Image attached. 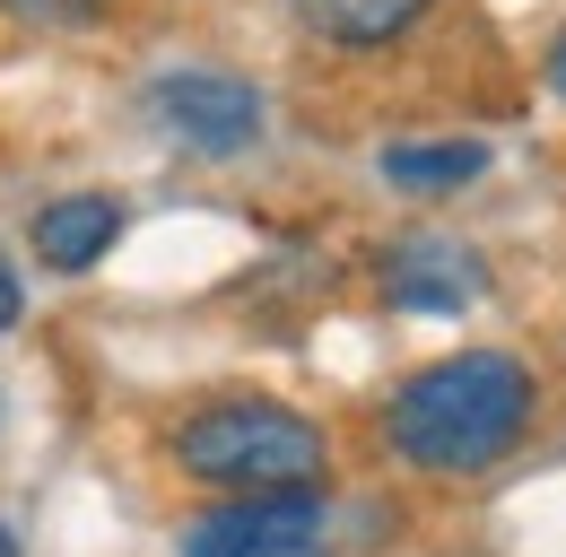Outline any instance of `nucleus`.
<instances>
[{
	"label": "nucleus",
	"instance_id": "nucleus-9",
	"mask_svg": "<svg viewBox=\"0 0 566 557\" xmlns=\"http://www.w3.org/2000/svg\"><path fill=\"white\" fill-rule=\"evenodd\" d=\"M0 9L27 27H96L105 18V0H0Z\"/></svg>",
	"mask_w": 566,
	"mask_h": 557
},
{
	"label": "nucleus",
	"instance_id": "nucleus-2",
	"mask_svg": "<svg viewBox=\"0 0 566 557\" xmlns=\"http://www.w3.org/2000/svg\"><path fill=\"white\" fill-rule=\"evenodd\" d=\"M175 462L210 487H296V480H323L332 444L305 410L235 392V401H210L175 427Z\"/></svg>",
	"mask_w": 566,
	"mask_h": 557
},
{
	"label": "nucleus",
	"instance_id": "nucleus-10",
	"mask_svg": "<svg viewBox=\"0 0 566 557\" xmlns=\"http://www.w3.org/2000/svg\"><path fill=\"white\" fill-rule=\"evenodd\" d=\"M18 314H27V287H18V271H9V262H0V332H9V323H18Z\"/></svg>",
	"mask_w": 566,
	"mask_h": 557
},
{
	"label": "nucleus",
	"instance_id": "nucleus-8",
	"mask_svg": "<svg viewBox=\"0 0 566 557\" xmlns=\"http://www.w3.org/2000/svg\"><path fill=\"white\" fill-rule=\"evenodd\" d=\"M480 175H489V139H401V148H384L392 192H462Z\"/></svg>",
	"mask_w": 566,
	"mask_h": 557
},
{
	"label": "nucleus",
	"instance_id": "nucleus-4",
	"mask_svg": "<svg viewBox=\"0 0 566 557\" xmlns=\"http://www.w3.org/2000/svg\"><path fill=\"white\" fill-rule=\"evenodd\" d=\"M323 532V487H253V496H227L201 523H184V557H262L287 540H314Z\"/></svg>",
	"mask_w": 566,
	"mask_h": 557
},
{
	"label": "nucleus",
	"instance_id": "nucleus-11",
	"mask_svg": "<svg viewBox=\"0 0 566 557\" xmlns=\"http://www.w3.org/2000/svg\"><path fill=\"white\" fill-rule=\"evenodd\" d=\"M541 78H549V96L566 105V27H558V44H549V62H541Z\"/></svg>",
	"mask_w": 566,
	"mask_h": 557
},
{
	"label": "nucleus",
	"instance_id": "nucleus-7",
	"mask_svg": "<svg viewBox=\"0 0 566 557\" xmlns=\"http://www.w3.org/2000/svg\"><path fill=\"white\" fill-rule=\"evenodd\" d=\"M287 9H296L305 35H323L340 53H384V44H401L419 27L436 0H287Z\"/></svg>",
	"mask_w": 566,
	"mask_h": 557
},
{
	"label": "nucleus",
	"instance_id": "nucleus-12",
	"mask_svg": "<svg viewBox=\"0 0 566 557\" xmlns=\"http://www.w3.org/2000/svg\"><path fill=\"white\" fill-rule=\"evenodd\" d=\"M262 557H332V549H323V532H314V540H287V549H262Z\"/></svg>",
	"mask_w": 566,
	"mask_h": 557
},
{
	"label": "nucleus",
	"instance_id": "nucleus-1",
	"mask_svg": "<svg viewBox=\"0 0 566 557\" xmlns=\"http://www.w3.org/2000/svg\"><path fill=\"white\" fill-rule=\"evenodd\" d=\"M541 418V383L523 357L505 348H471V357H444L410 375L392 401H384V444L410 462V471H436V480H471L505 462Z\"/></svg>",
	"mask_w": 566,
	"mask_h": 557
},
{
	"label": "nucleus",
	"instance_id": "nucleus-5",
	"mask_svg": "<svg viewBox=\"0 0 566 557\" xmlns=\"http://www.w3.org/2000/svg\"><path fill=\"white\" fill-rule=\"evenodd\" d=\"M384 296L401 314H462V305L489 296V262L462 235H401L384 253Z\"/></svg>",
	"mask_w": 566,
	"mask_h": 557
},
{
	"label": "nucleus",
	"instance_id": "nucleus-13",
	"mask_svg": "<svg viewBox=\"0 0 566 557\" xmlns=\"http://www.w3.org/2000/svg\"><path fill=\"white\" fill-rule=\"evenodd\" d=\"M0 557H18V540H9V532H0Z\"/></svg>",
	"mask_w": 566,
	"mask_h": 557
},
{
	"label": "nucleus",
	"instance_id": "nucleus-3",
	"mask_svg": "<svg viewBox=\"0 0 566 557\" xmlns=\"http://www.w3.org/2000/svg\"><path fill=\"white\" fill-rule=\"evenodd\" d=\"M157 123L184 148H201V157H244L262 139V123H271V105L235 70H166L157 78Z\"/></svg>",
	"mask_w": 566,
	"mask_h": 557
},
{
	"label": "nucleus",
	"instance_id": "nucleus-6",
	"mask_svg": "<svg viewBox=\"0 0 566 557\" xmlns=\"http://www.w3.org/2000/svg\"><path fill=\"white\" fill-rule=\"evenodd\" d=\"M114 235H123V201L114 192H71V201H44L35 209V227H27V244H35V262L44 271H96L105 253H114Z\"/></svg>",
	"mask_w": 566,
	"mask_h": 557
}]
</instances>
